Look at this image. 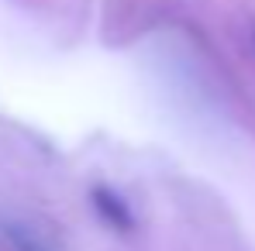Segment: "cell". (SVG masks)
Segmentation results:
<instances>
[{
  "instance_id": "obj_1",
  "label": "cell",
  "mask_w": 255,
  "mask_h": 251,
  "mask_svg": "<svg viewBox=\"0 0 255 251\" xmlns=\"http://www.w3.org/2000/svg\"><path fill=\"white\" fill-rule=\"evenodd\" d=\"M90 200H93V210L100 213V220H104L107 227H114V231H131V227H134V213H131L128 200L118 189H111V186H93Z\"/></svg>"
}]
</instances>
